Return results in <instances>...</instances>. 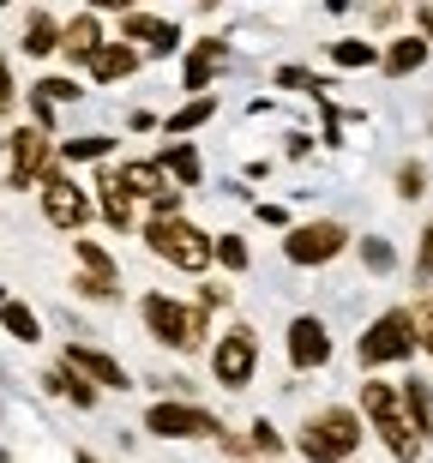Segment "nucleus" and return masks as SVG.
Instances as JSON below:
<instances>
[{
    "instance_id": "25",
    "label": "nucleus",
    "mask_w": 433,
    "mask_h": 463,
    "mask_svg": "<svg viewBox=\"0 0 433 463\" xmlns=\"http://www.w3.org/2000/svg\"><path fill=\"white\" fill-rule=\"evenodd\" d=\"M72 247H79V271H85V277H103V283H115V259H108L97 241H72Z\"/></svg>"
},
{
    "instance_id": "11",
    "label": "nucleus",
    "mask_w": 433,
    "mask_h": 463,
    "mask_svg": "<svg viewBox=\"0 0 433 463\" xmlns=\"http://www.w3.org/2000/svg\"><path fill=\"white\" fill-rule=\"evenodd\" d=\"M331 361V331L325 319H313V313H301V319H289V367H325Z\"/></svg>"
},
{
    "instance_id": "21",
    "label": "nucleus",
    "mask_w": 433,
    "mask_h": 463,
    "mask_svg": "<svg viewBox=\"0 0 433 463\" xmlns=\"http://www.w3.org/2000/svg\"><path fill=\"white\" fill-rule=\"evenodd\" d=\"M156 169H163V175H174L181 187H199V175H205V169H199V151H193V145H169Z\"/></svg>"
},
{
    "instance_id": "24",
    "label": "nucleus",
    "mask_w": 433,
    "mask_h": 463,
    "mask_svg": "<svg viewBox=\"0 0 433 463\" xmlns=\"http://www.w3.org/2000/svg\"><path fill=\"white\" fill-rule=\"evenodd\" d=\"M211 115H217V103H211V97H193V103H181L169 120H163V127H169V133L181 138V133H193V127H205Z\"/></svg>"
},
{
    "instance_id": "15",
    "label": "nucleus",
    "mask_w": 433,
    "mask_h": 463,
    "mask_svg": "<svg viewBox=\"0 0 433 463\" xmlns=\"http://www.w3.org/2000/svg\"><path fill=\"white\" fill-rule=\"evenodd\" d=\"M127 72H139V49H133V43H103L97 61H90V79H97V85H115Z\"/></svg>"
},
{
    "instance_id": "8",
    "label": "nucleus",
    "mask_w": 433,
    "mask_h": 463,
    "mask_svg": "<svg viewBox=\"0 0 433 463\" xmlns=\"http://www.w3.org/2000/svg\"><path fill=\"white\" fill-rule=\"evenodd\" d=\"M36 187H42V217H49L54 229H85L90 223V193L79 187V181H67L61 169H49Z\"/></svg>"
},
{
    "instance_id": "2",
    "label": "nucleus",
    "mask_w": 433,
    "mask_h": 463,
    "mask_svg": "<svg viewBox=\"0 0 433 463\" xmlns=\"http://www.w3.org/2000/svg\"><path fill=\"white\" fill-rule=\"evenodd\" d=\"M295 446H301V458H307V463H349V458H355V446H362V415L344 410V403L313 410Z\"/></svg>"
},
{
    "instance_id": "14",
    "label": "nucleus",
    "mask_w": 433,
    "mask_h": 463,
    "mask_svg": "<svg viewBox=\"0 0 433 463\" xmlns=\"http://www.w3.org/2000/svg\"><path fill=\"white\" fill-rule=\"evenodd\" d=\"M121 31H127V43H145L151 54H174V49H181V31H174L169 18H151V13H127V18H121Z\"/></svg>"
},
{
    "instance_id": "17",
    "label": "nucleus",
    "mask_w": 433,
    "mask_h": 463,
    "mask_svg": "<svg viewBox=\"0 0 433 463\" xmlns=\"http://www.w3.org/2000/svg\"><path fill=\"white\" fill-rule=\"evenodd\" d=\"M223 61H229L223 43H199V49L187 54V72H181V79H187V90H205L211 79H217V67H223Z\"/></svg>"
},
{
    "instance_id": "34",
    "label": "nucleus",
    "mask_w": 433,
    "mask_h": 463,
    "mask_svg": "<svg viewBox=\"0 0 433 463\" xmlns=\"http://www.w3.org/2000/svg\"><path fill=\"white\" fill-rule=\"evenodd\" d=\"M416 344L433 355V301H421V313H416Z\"/></svg>"
},
{
    "instance_id": "38",
    "label": "nucleus",
    "mask_w": 433,
    "mask_h": 463,
    "mask_svg": "<svg viewBox=\"0 0 433 463\" xmlns=\"http://www.w3.org/2000/svg\"><path fill=\"white\" fill-rule=\"evenodd\" d=\"M79 463H97V458H90V451H79Z\"/></svg>"
},
{
    "instance_id": "39",
    "label": "nucleus",
    "mask_w": 433,
    "mask_h": 463,
    "mask_svg": "<svg viewBox=\"0 0 433 463\" xmlns=\"http://www.w3.org/2000/svg\"><path fill=\"white\" fill-rule=\"evenodd\" d=\"M0 463H6V451H0Z\"/></svg>"
},
{
    "instance_id": "20",
    "label": "nucleus",
    "mask_w": 433,
    "mask_h": 463,
    "mask_svg": "<svg viewBox=\"0 0 433 463\" xmlns=\"http://www.w3.org/2000/svg\"><path fill=\"white\" fill-rule=\"evenodd\" d=\"M42 385H49V392H61V397H72L79 410H90V403H97V385H90V379H79L72 367H49V373H42Z\"/></svg>"
},
{
    "instance_id": "13",
    "label": "nucleus",
    "mask_w": 433,
    "mask_h": 463,
    "mask_svg": "<svg viewBox=\"0 0 433 463\" xmlns=\"http://www.w3.org/2000/svg\"><path fill=\"white\" fill-rule=\"evenodd\" d=\"M97 49H103V24H97V13H79V18L61 24V54H67L72 67H90Z\"/></svg>"
},
{
    "instance_id": "32",
    "label": "nucleus",
    "mask_w": 433,
    "mask_h": 463,
    "mask_svg": "<svg viewBox=\"0 0 433 463\" xmlns=\"http://www.w3.org/2000/svg\"><path fill=\"white\" fill-rule=\"evenodd\" d=\"M278 85H289V90H313V97L325 90L319 79H313V72H301V67H283V72H278Z\"/></svg>"
},
{
    "instance_id": "9",
    "label": "nucleus",
    "mask_w": 433,
    "mask_h": 463,
    "mask_svg": "<svg viewBox=\"0 0 433 463\" xmlns=\"http://www.w3.org/2000/svg\"><path fill=\"white\" fill-rule=\"evenodd\" d=\"M349 247V229L344 223H301V229H289V241H283V259L289 265H325V259H337Z\"/></svg>"
},
{
    "instance_id": "18",
    "label": "nucleus",
    "mask_w": 433,
    "mask_h": 463,
    "mask_svg": "<svg viewBox=\"0 0 433 463\" xmlns=\"http://www.w3.org/2000/svg\"><path fill=\"white\" fill-rule=\"evenodd\" d=\"M24 54H31V61L61 54V24H54V13H31L24 18Z\"/></svg>"
},
{
    "instance_id": "33",
    "label": "nucleus",
    "mask_w": 433,
    "mask_h": 463,
    "mask_svg": "<svg viewBox=\"0 0 433 463\" xmlns=\"http://www.w3.org/2000/svg\"><path fill=\"white\" fill-rule=\"evenodd\" d=\"M79 295H90V301H115V283H103V277H85L79 271V283H72Z\"/></svg>"
},
{
    "instance_id": "5",
    "label": "nucleus",
    "mask_w": 433,
    "mask_h": 463,
    "mask_svg": "<svg viewBox=\"0 0 433 463\" xmlns=\"http://www.w3.org/2000/svg\"><path fill=\"white\" fill-rule=\"evenodd\" d=\"M416 313H403V307H391V313H380L373 326H367V337H362V361L367 367H385V361H409L416 355Z\"/></svg>"
},
{
    "instance_id": "4",
    "label": "nucleus",
    "mask_w": 433,
    "mask_h": 463,
    "mask_svg": "<svg viewBox=\"0 0 433 463\" xmlns=\"http://www.w3.org/2000/svg\"><path fill=\"white\" fill-rule=\"evenodd\" d=\"M145 326L163 349H199L205 344V307H181L174 295H145Z\"/></svg>"
},
{
    "instance_id": "27",
    "label": "nucleus",
    "mask_w": 433,
    "mask_h": 463,
    "mask_svg": "<svg viewBox=\"0 0 433 463\" xmlns=\"http://www.w3.org/2000/svg\"><path fill=\"white\" fill-rule=\"evenodd\" d=\"M31 97H36V103H49V109H61V103H72V97H79V85H72V79H36Z\"/></svg>"
},
{
    "instance_id": "6",
    "label": "nucleus",
    "mask_w": 433,
    "mask_h": 463,
    "mask_svg": "<svg viewBox=\"0 0 433 463\" xmlns=\"http://www.w3.org/2000/svg\"><path fill=\"white\" fill-rule=\"evenodd\" d=\"M253 367H259V337H253V326H229V337H217V349H211L217 385L241 392L247 379H253Z\"/></svg>"
},
{
    "instance_id": "37",
    "label": "nucleus",
    "mask_w": 433,
    "mask_h": 463,
    "mask_svg": "<svg viewBox=\"0 0 433 463\" xmlns=\"http://www.w3.org/2000/svg\"><path fill=\"white\" fill-rule=\"evenodd\" d=\"M6 109H13V72H6V61H0V120H6Z\"/></svg>"
},
{
    "instance_id": "7",
    "label": "nucleus",
    "mask_w": 433,
    "mask_h": 463,
    "mask_svg": "<svg viewBox=\"0 0 433 463\" xmlns=\"http://www.w3.org/2000/svg\"><path fill=\"white\" fill-rule=\"evenodd\" d=\"M145 433H156V439H217L223 428L199 403H151L145 410Z\"/></svg>"
},
{
    "instance_id": "10",
    "label": "nucleus",
    "mask_w": 433,
    "mask_h": 463,
    "mask_svg": "<svg viewBox=\"0 0 433 463\" xmlns=\"http://www.w3.org/2000/svg\"><path fill=\"white\" fill-rule=\"evenodd\" d=\"M49 156H54L49 133L18 127V133L6 138V181H13V187H31V181H42V175H49Z\"/></svg>"
},
{
    "instance_id": "35",
    "label": "nucleus",
    "mask_w": 433,
    "mask_h": 463,
    "mask_svg": "<svg viewBox=\"0 0 433 463\" xmlns=\"http://www.w3.org/2000/svg\"><path fill=\"white\" fill-rule=\"evenodd\" d=\"M278 446H283V433L271 421H253V451H278Z\"/></svg>"
},
{
    "instance_id": "30",
    "label": "nucleus",
    "mask_w": 433,
    "mask_h": 463,
    "mask_svg": "<svg viewBox=\"0 0 433 463\" xmlns=\"http://www.w3.org/2000/svg\"><path fill=\"white\" fill-rule=\"evenodd\" d=\"M421 187H428V169H421V163H403L398 169V193L403 199H421Z\"/></svg>"
},
{
    "instance_id": "3",
    "label": "nucleus",
    "mask_w": 433,
    "mask_h": 463,
    "mask_svg": "<svg viewBox=\"0 0 433 463\" xmlns=\"http://www.w3.org/2000/svg\"><path fill=\"white\" fill-rule=\"evenodd\" d=\"M145 247H151L156 259L181 265V271H205L211 265V235H199L187 217H151V223H145Z\"/></svg>"
},
{
    "instance_id": "16",
    "label": "nucleus",
    "mask_w": 433,
    "mask_h": 463,
    "mask_svg": "<svg viewBox=\"0 0 433 463\" xmlns=\"http://www.w3.org/2000/svg\"><path fill=\"white\" fill-rule=\"evenodd\" d=\"M97 205H103V217H108L115 229H133V193L121 187V175H115V169L97 181Z\"/></svg>"
},
{
    "instance_id": "1",
    "label": "nucleus",
    "mask_w": 433,
    "mask_h": 463,
    "mask_svg": "<svg viewBox=\"0 0 433 463\" xmlns=\"http://www.w3.org/2000/svg\"><path fill=\"white\" fill-rule=\"evenodd\" d=\"M362 410L373 421V433L385 439V451L398 463H416L421 458V428L409 421V403H403L398 385H385V379H367L362 385Z\"/></svg>"
},
{
    "instance_id": "12",
    "label": "nucleus",
    "mask_w": 433,
    "mask_h": 463,
    "mask_svg": "<svg viewBox=\"0 0 433 463\" xmlns=\"http://www.w3.org/2000/svg\"><path fill=\"white\" fill-rule=\"evenodd\" d=\"M67 367H72L79 379H90V385H103V392H127V385H133L121 361L103 355V349H90V344H72V349H67Z\"/></svg>"
},
{
    "instance_id": "28",
    "label": "nucleus",
    "mask_w": 433,
    "mask_h": 463,
    "mask_svg": "<svg viewBox=\"0 0 433 463\" xmlns=\"http://www.w3.org/2000/svg\"><path fill=\"white\" fill-rule=\"evenodd\" d=\"M211 259H223L229 271H247V241L241 235H217L211 241Z\"/></svg>"
},
{
    "instance_id": "23",
    "label": "nucleus",
    "mask_w": 433,
    "mask_h": 463,
    "mask_svg": "<svg viewBox=\"0 0 433 463\" xmlns=\"http://www.w3.org/2000/svg\"><path fill=\"white\" fill-rule=\"evenodd\" d=\"M403 403H409V421L421 428V439L433 433V392H428V379H403Z\"/></svg>"
},
{
    "instance_id": "22",
    "label": "nucleus",
    "mask_w": 433,
    "mask_h": 463,
    "mask_svg": "<svg viewBox=\"0 0 433 463\" xmlns=\"http://www.w3.org/2000/svg\"><path fill=\"white\" fill-rule=\"evenodd\" d=\"M0 326L13 331L18 344H36V337H42V319H36L24 301H0Z\"/></svg>"
},
{
    "instance_id": "26",
    "label": "nucleus",
    "mask_w": 433,
    "mask_h": 463,
    "mask_svg": "<svg viewBox=\"0 0 433 463\" xmlns=\"http://www.w3.org/2000/svg\"><path fill=\"white\" fill-rule=\"evenodd\" d=\"M61 156H67V163H103V156H108V138H97V133L67 138V145H61Z\"/></svg>"
},
{
    "instance_id": "36",
    "label": "nucleus",
    "mask_w": 433,
    "mask_h": 463,
    "mask_svg": "<svg viewBox=\"0 0 433 463\" xmlns=\"http://www.w3.org/2000/svg\"><path fill=\"white\" fill-rule=\"evenodd\" d=\"M416 271H421V277H428V271H433V223H428V229H421V259H416Z\"/></svg>"
},
{
    "instance_id": "29",
    "label": "nucleus",
    "mask_w": 433,
    "mask_h": 463,
    "mask_svg": "<svg viewBox=\"0 0 433 463\" xmlns=\"http://www.w3.org/2000/svg\"><path fill=\"white\" fill-rule=\"evenodd\" d=\"M331 61L337 67H373L380 54H373V43H331Z\"/></svg>"
},
{
    "instance_id": "19",
    "label": "nucleus",
    "mask_w": 433,
    "mask_h": 463,
    "mask_svg": "<svg viewBox=\"0 0 433 463\" xmlns=\"http://www.w3.org/2000/svg\"><path fill=\"white\" fill-rule=\"evenodd\" d=\"M421 61H428V36H398L391 49L380 54V67L391 72V79H403V72H416Z\"/></svg>"
},
{
    "instance_id": "31",
    "label": "nucleus",
    "mask_w": 433,
    "mask_h": 463,
    "mask_svg": "<svg viewBox=\"0 0 433 463\" xmlns=\"http://www.w3.org/2000/svg\"><path fill=\"white\" fill-rule=\"evenodd\" d=\"M362 265L367 271H391V247L385 241H362Z\"/></svg>"
}]
</instances>
